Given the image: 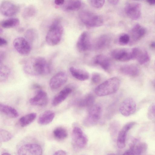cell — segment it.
<instances>
[{
  "label": "cell",
  "instance_id": "4316f807",
  "mask_svg": "<svg viewBox=\"0 0 155 155\" xmlns=\"http://www.w3.org/2000/svg\"><path fill=\"white\" fill-rule=\"evenodd\" d=\"M0 111L3 114L11 118H16L19 116L18 112L15 108L2 103L0 104Z\"/></svg>",
  "mask_w": 155,
  "mask_h": 155
},
{
  "label": "cell",
  "instance_id": "30bf717a",
  "mask_svg": "<svg viewBox=\"0 0 155 155\" xmlns=\"http://www.w3.org/2000/svg\"><path fill=\"white\" fill-rule=\"evenodd\" d=\"M42 153L41 147L38 144L33 143L24 144L19 147L18 151V154L20 155H41Z\"/></svg>",
  "mask_w": 155,
  "mask_h": 155
},
{
  "label": "cell",
  "instance_id": "d6a6232c",
  "mask_svg": "<svg viewBox=\"0 0 155 155\" xmlns=\"http://www.w3.org/2000/svg\"><path fill=\"white\" fill-rule=\"evenodd\" d=\"M38 34L36 30L32 28L28 29L25 34V38L31 43L33 42L37 39Z\"/></svg>",
  "mask_w": 155,
  "mask_h": 155
},
{
  "label": "cell",
  "instance_id": "6da1fadb",
  "mask_svg": "<svg viewBox=\"0 0 155 155\" xmlns=\"http://www.w3.org/2000/svg\"><path fill=\"white\" fill-rule=\"evenodd\" d=\"M23 69L27 74L33 76H38L49 74L51 68L46 59L38 56L29 58L24 62Z\"/></svg>",
  "mask_w": 155,
  "mask_h": 155
},
{
  "label": "cell",
  "instance_id": "ab89813d",
  "mask_svg": "<svg viewBox=\"0 0 155 155\" xmlns=\"http://www.w3.org/2000/svg\"><path fill=\"white\" fill-rule=\"evenodd\" d=\"M67 153L65 151L62 150H59L56 151L53 154V155H67Z\"/></svg>",
  "mask_w": 155,
  "mask_h": 155
},
{
  "label": "cell",
  "instance_id": "52a82bcc",
  "mask_svg": "<svg viewBox=\"0 0 155 155\" xmlns=\"http://www.w3.org/2000/svg\"><path fill=\"white\" fill-rule=\"evenodd\" d=\"M147 145L145 142H140L137 139H133L130 144L129 148L124 155H140L144 154L147 149Z\"/></svg>",
  "mask_w": 155,
  "mask_h": 155
},
{
  "label": "cell",
  "instance_id": "60d3db41",
  "mask_svg": "<svg viewBox=\"0 0 155 155\" xmlns=\"http://www.w3.org/2000/svg\"><path fill=\"white\" fill-rule=\"evenodd\" d=\"M7 41L3 38L1 37L0 39V46H3L7 45Z\"/></svg>",
  "mask_w": 155,
  "mask_h": 155
},
{
  "label": "cell",
  "instance_id": "b9f144b4",
  "mask_svg": "<svg viewBox=\"0 0 155 155\" xmlns=\"http://www.w3.org/2000/svg\"><path fill=\"white\" fill-rule=\"evenodd\" d=\"M55 4L58 5H63L64 2L65 0H54Z\"/></svg>",
  "mask_w": 155,
  "mask_h": 155
},
{
  "label": "cell",
  "instance_id": "f546056e",
  "mask_svg": "<svg viewBox=\"0 0 155 155\" xmlns=\"http://www.w3.org/2000/svg\"><path fill=\"white\" fill-rule=\"evenodd\" d=\"M53 134L55 138L59 140L65 139L68 136L66 130L62 127H58L55 128L53 131Z\"/></svg>",
  "mask_w": 155,
  "mask_h": 155
},
{
  "label": "cell",
  "instance_id": "d590c367",
  "mask_svg": "<svg viewBox=\"0 0 155 155\" xmlns=\"http://www.w3.org/2000/svg\"><path fill=\"white\" fill-rule=\"evenodd\" d=\"M130 36L127 34H123L119 37L118 39L119 43L121 45H125L130 42Z\"/></svg>",
  "mask_w": 155,
  "mask_h": 155
},
{
  "label": "cell",
  "instance_id": "4fadbf2b",
  "mask_svg": "<svg viewBox=\"0 0 155 155\" xmlns=\"http://www.w3.org/2000/svg\"><path fill=\"white\" fill-rule=\"evenodd\" d=\"M141 5L137 2L127 3L125 7L124 11L127 16L133 20H137L140 17L141 12Z\"/></svg>",
  "mask_w": 155,
  "mask_h": 155
},
{
  "label": "cell",
  "instance_id": "1f68e13d",
  "mask_svg": "<svg viewBox=\"0 0 155 155\" xmlns=\"http://www.w3.org/2000/svg\"><path fill=\"white\" fill-rule=\"evenodd\" d=\"M36 12V9L34 6H28L23 10L22 14V16L24 19H28L35 15Z\"/></svg>",
  "mask_w": 155,
  "mask_h": 155
},
{
  "label": "cell",
  "instance_id": "d4e9b609",
  "mask_svg": "<svg viewBox=\"0 0 155 155\" xmlns=\"http://www.w3.org/2000/svg\"><path fill=\"white\" fill-rule=\"evenodd\" d=\"M55 116V113L52 111L46 110L39 116L38 120V123L41 125L48 124L52 121Z\"/></svg>",
  "mask_w": 155,
  "mask_h": 155
},
{
  "label": "cell",
  "instance_id": "c3c4849f",
  "mask_svg": "<svg viewBox=\"0 0 155 155\" xmlns=\"http://www.w3.org/2000/svg\"></svg>",
  "mask_w": 155,
  "mask_h": 155
},
{
  "label": "cell",
  "instance_id": "ba28073f",
  "mask_svg": "<svg viewBox=\"0 0 155 155\" xmlns=\"http://www.w3.org/2000/svg\"><path fill=\"white\" fill-rule=\"evenodd\" d=\"M13 43L15 50L20 54L26 56L30 53L31 50L30 43L25 38L17 37L14 39Z\"/></svg>",
  "mask_w": 155,
  "mask_h": 155
},
{
  "label": "cell",
  "instance_id": "e0dca14e",
  "mask_svg": "<svg viewBox=\"0 0 155 155\" xmlns=\"http://www.w3.org/2000/svg\"><path fill=\"white\" fill-rule=\"evenodd\" d=\"M19 10L18 6L8 1H4L1 4V13L5 16H13L17 13Z\"/></svg>",
  "mask_w": 155,
  "mask_h": 155
},
{
  "label": "cell",
  "instance_id": "4dcf8cb0",
  "mask_svg": "<svg viewBox=\"0 0 155 155\" xmlns=\"http://www.w3.org/2000/svg\"><path fill=\"white\" fill-rule=\"evenodd\" d=\"M19 23V20L18 18H10L2 21L1 23V25L4 28H10L18 26Z\"/></svg>",
  "mask_w": 155,
  "mask_h": 155
},
{
  "label": "cell",
  "instance_id": "7c38bea8",
  "mask_svg": "<svg viewBox=\"0 0 155 155\" xmlns=\"http://www.w3.org/2000/svg\"><path fill=\"white\" fill-rule=\"evenodd\" d=\"M92 45L89 34L87 31H83L79 36L77 42L78 50L80 52H85L90 49Z\"/></svg>",
  "mask_w": 155,
  "mask_h": 155
},
{
  "label": "cell",
  "instance_id": "7a4b0ae2",
  "mask_svg": "<svg viewBox=\"0 0 155 155\" xmlns=\"http://www.w3.org/2000/svg\"><path fill=\"white\" fill-rule=\"evenodd\" d=\"M120 84L119 79L116 77L110 78L98 85L94 90L95 94L99 96H104L115 93Z\"/></svg>",
  "mask_w": 155,
  "mask_h": 155
},
{
  "label": "cell",
  "instance_id": "83f0119b",
  "mask_svg": "<svg viewBox=\"0 0 155 155\" xmlns=\"http://www.w3.org/2000/svg\"><path fill=\"white\" fill-rule=\"evenodd\" d=\"M63 5V8L65 11H76L81 8L82 2L81 0H67Z\"/></svg>",
  "mask_w": 155,
  "mask_h": 155
},
{
  "label": "cell",
  "instance_id": "cb8c5ba5",
  "mask_svg": "<svg viewBox=\"0 0 155 155\" xmlns=\"http://www.w3.org/2000/svg\"><path fill=\"white\" fill-rule=\"evenodd\" d=\"M135 59H136L140 64H143L148 62L150 57L148 52L145 50L139 48H134Z\"/></svg>",
  "mask_w": 155,
  "mask_h": 155
},
{
  "label": "cell",
  "instance_id": "5b68a950",
  "mask_svg": "<svg viewBox=\"0 0 155 155\" xmlns=\"http://www.w3.org/2000/svg\"><path fill=\"white\" fill-rule=\"evenodd\" d=\"M79 16L82 22L89 27H98L103 24V19L100 16L89 11L80 12Z\"/></svg>",
  "mask_w": 155,
  "mask_h": 155
},
{
  "label": "cell",
  "instance_id": "277c9868",
  "mask_svg": "<svg viewBox=\"0 0 155 155\" xmlns=\"http://www.w3.org/2000/svg\"><path fill=\"white\" fill-rule=\"evenodd\" d=\"M102 113V107L101 104L97 103L90 107L87 114L83 122L84 125L91 127L96 125L99 121Z\"/></svg>",
  "mask_w": 155,
  "mask_h": 155
},
{
  "label": "cell",
  "instance_id": "9c48e42d",
  "mask_svg": "<svg viewBox=\"0 0 155 155\" xmlns=\"http://www.w3.org/2000/svg\"><path fill=\"white\" fill-rule=\"evenodd\" d=\"M136 108V104L134 99L128 97L124 99L121 104L119 111L123 116L128 117L135 112Z\"/></svg>",
  "mask_w": 155,
  "mask_h": 155
},
{
  "label": "cell",
  "instance_id": "7bdbcfd3",
  "mask_svg": "<svg viewBox=\"0 0 155 155\" xmlns=\"http://www.w3.org/2000/svg\"><path fill=\"white\" fill-rule=\"evenodd\" d=\"M108 2L111 4L116 5L118 4L119 0H107Z\"/></svg>",
  "mask_w": 155,
  "mask_h": 155
},
{
  "label": "cell",
  "instance_id": "44dd1931",
  "mask_svg": "<svg viewBox=\"0 0 155 155\" xmlns=\"http://www.w3.org/2000/svg\"><path fill=\"white\" fill-rule=\"evenodd\" d=\"M120 72L126 75L136 77L139 75L140 73L139 68L133 64H127L121 66L119 68Z\"/></svg>",
  "mask_w": 155,
  "mask_h": 155
},
{
  "label": "cell",
  "instance_id": "3957f363",
  "mask_svg": "<svg viewBox=\"0 0 155 155\" xmlns=\"http://www.w3.org/2000/svg\"><path fill=\"white\" fill-rule=\"evenodd\" d=\"M63 33V28L58 20H55L50 26L45 37L48 44L54 46L61 41Z\"/></svg>",
  "mask_w": 155,
  "mask_h": 155
},
{
  "label": "cell",
  "instance_id": "ffe728a7",
  "mask_svg": "<svg viewBox=\"0 0 155 155\" xmlns=\"http://www.w3.org/2000/svg\"><path fill=\"white\" fill-rule=\"evenodd\" d=\"M111 41V38L110 35L104 34L97 38L95 40L93 45L95 49L101 50L108 47Z\"/></svg>",
  "mask_w": 155,
  "mask_h": 155
},
{
  "label": "cell",
  "instance_id": "7402d4cb",
  "mask_svg": "<svg viewBox=\"0 0 155 155\" xmlns=\"http://www.w3.org/2000/svg\"><path fill=\"white\" fill-rule=\"evenodd\" d=\"M72 90L67 87L63 89L56 94L52 99L51 104L53 106H56L64 101L71 93Z\"/></svg>",
  "mask_w": 155,
  "mask_h": 155
},
{
  "label": "cell",
  "instance_id": "f6af8a7d",
  "mask_svg": "<svg viewBox=\"0 0 155 155\" xmlns=\"http://www.w3.org/2000/svg\"><path fill=\"white\" fill-rule=\"evenodd\" d=\"M146 1L150 5H155V0H146Z\"/></svg>",
  "mask_w": 155,
  "mask_h": 155
},
{
  "label": "cell",
  "instance_id": "74e56055",
  "mask_svg": "<svg viewBox=\"0 0 155 155\" xmlns=\"http://www.w3.org/2000/svg\"><path fill=\"white\" fill-rule=\"evenodd\" d=\"M148 115L150 119L155 120V104L152 105L149 108Z\"/></svg>",
  "mask_w": 155,
  "mask_h": 155
},
{
  "label": "cell",
  "instance_id": "484cf974",
  "mask_svg": "<svg viewBox=\"0 0 155 155\" xmlns=\"http://www.w3.org/2000/svg\"><path fill=\"white\" fill-rule=\"evenodd\" d=\"M95 101L94 95L89 94L79 99L77 102V104L81 107H90L94 105Z\"/></svg>",
  "mask_w": 155,
  "mask_h": 155
},
{
  "label": "cell",
  "instance_id": "f1b7e54d",
  "mask_svg": "<svg viewBox=\"0 0 155 155\" xmlns=\"http://www.w3.org/2000/svg\"><path fill=\"white\" fill-rule=\"evenodd\" d=\"M36 116L37 114L35 113L26 114L20 118L19 121V124L22 127L27 126L35 120Z\"/></svg>",
  "mask_w": 155,
  "mask_h": 155
},
{
  "label": "cell",
  "instance_id": "7dc6e473",
  "mask_svg": "<svg viewBox=\"0 0 155 155\" xmlns=\"http://www.w3.org/2000/svg\"><path fill=\"white\" fill-rule=\"evenodd\" d=\"M2 155H10L11 154L8 152H3L2 154Z\"/></svg>",
  "mask_w": 155,
  "mask_h": 155
},
{
  "label": "cell",
  "instance_id": "8fae6325",
  "mask_svg": "<svg viewBox=\"0 0 155 155\" xmlns=\"http://www.w3.org/2000/svg\"><path fill=\"white\" fill-rule=\"evenodd\" d=\"M112 57L117 61L125 62L133 59L132 49L117 48L111 52Z\"/></svg>",
  "mask_w": 155,
  "mask_h": 155
},
{
  "label": "cell",
  "instance_id": "f35d334b",
  "mask_svg": "<svg viewBox=\"0 0 155 155\" xmlns=\"http://www.w3.org/2000/svg\"><path fill=\"white\" fill-rule=\"evenodd\" d=\"M105 0H91L92 5L94 8H99L104 5Z\"/></svg>",
  "mask_w": 155,
  "mask_h": 155
},
{
  "label": "cell",
  "instance_id": "d6986e66",
  "mask_svg": "<svg viewBox=\"0 0 155 155\" xmlns=\"http://www.w3.org/2000/svg\"><path fill=\"white\" fill-rule=\"evenodd\" d=\"M93 62L99 66L104 70L109 72L111 68L112 63L110 59L107 56L102 54L96 55L93 59Z\"/></svg>",
  "mask_w": 155,
  "mask_h": 155
},
{
  "label": "cell",
  "instance_id": "bcb514c9",
  "mask_svg": "<svg viewBox=\"0 0 155 155\" xmlns=\"http://www.w3.org/2000/svg\"><path fill=\"white\" fill-rule=\"evenodd\" d=\"M150 47L154 49H155V41L151 42L150 44Z\"/></svg>",
  "mask_w": 155,
  "mask_h": 155
},
{
  "label": "cell",
  "instance_id": "ac0fdd59",
  "mask_svg": "<svg viewBox=\"0 0 155 155\" xmlns=\"http://www.w3.org/2000/svg\"><path fill=\"white\" fill-rule=\"evenodd\" d=\"M146 32L144 27L138 24L135 25L130 31V43L133 44L140 40L145 35Z\"/></svg>",
  "mask_w": 155,
  "mask_h": 155
},
{
  "label": "cell",
  "instance_id": "8992f818",
  "mask_svg": "<svg viewBox=\"0 0 155 155\" xmlns=\"http://www.w3.org/2000/svg\"><path fill=\"white\" fill-rule=\"evenodd\" d=\"M72 139L73 146L78 149L84 148L88 142V139L82 129L79 127H74L72 132Z\"/></svg>",
  "mask_w": 155,
  "mask_h": 155
},
{
  "label": "cell",
  "instance_id": "5bb4252c",
  "mask_svg": "<svg viewBox=\"0 0 155 155\" xmlns=\"http://www.w3.org/2000/svg\"><path fill=\"white\" fill-rule=\"evenodd\" d=\"M67 80L66 73L63 71H60L51 78L49 83L50 88L53 90L57 89L64 84Z\"/></svg>",
  "mask_w": 155,
  "mask_h": 155
},
{
  "label": "cell",
  "instance_id": "2e32d148",
  "mask_svg": "<svg viewBox=\"0 0 155 155\" xmlns=\"http://www.w3.org/2000/svg\"><path fill=\"white\" fill-rule=\"evenodd\" d=\"M30 104L33 106L41 107L45 106L48 103V98L47 93L44 91L38 90L33 97L29 101Z\"/></svg>",
  "mask_w": 155,
  "mask_h": 155
},
{
  "label": "cell",
  "instance_id": "603a6c76",
  "mask_svg": "<svg viewBox=\"0 0 155 155\" xmlns=\"http://www.w3.org/2000/svg\"><path fill=\"white\" fill-rule=\"evenodd\" d=\"M69 71L71 75L79 80L84 81L89 78V73L84 70L71 67L69 68Z\"/></svg>",
  "mask_w": 155,
  "mask_h": 155
},
{
  "label": "cell",
  "instance_id": "ee69618b",
  "mask_svg": "<svg viewBox=\"0 0 155 155\" xmlns=\"http://www.w3.org/2000/svg\"><path fill=\"white\" fill-rule=\"evenodd\" d=\"M32 87L34 89H38V90H39L41 89V87L38 84H35L33 85Z\"/></svg>",
  "mask_w": 155,
  "mask_h": 155
},
{
  "label": "cell",
  "instance_id": "e575fe53",
  "mask_svg": "<svg viewBox=\"0 0 155 155\" xmlns=\"http://www.w3.org/2000/svg\"><path fill=\"white\" fill-rule=\"evenodd\" d=\"M12 134L9 131L3 129L0 130V140L3 142H7L13 137Z\"/></svg>",
  "mask_w": 155,
  "mask_h": 155
},
{
  "label": "cell",
  "instance_id": "8d00e7d4",
  "mask_svg": "<svg viewBox=\"0 0 155 155\" xmlns=\"http://www.w3.org/2000/svg\"><path fill=\"white\" fill-rule=\"evenodd\" d=\"M91 79L94 83L97 84L101 81L102 76L98 72H94L92 74Z\"/></svg>",
  "mask_w": 155,
  "mask_h": 155
},
{
  "label": "cell",
  "instance_id": "681fc988",
  "mask_svg": "<svg viewBox=\"0 0 155 155\" xmlns=\"http://www.w3.org/2000/svg\"><path fill=\"white\" fill-rule=\"evenodd\" d=\"M154 86H155V85H154Z\"/></svg>",
  "mask_w": 155,
  "mask_h": 155
},
{
  "label": "cell",
  "instance_id": "836d02e7",
  "mask_svg": "<svg viewBox=\"0 0 155 155\" xmlns=\"http://www.w3.org/2000/svg\"><path fill=\"white\" fill-rule=\"evenodd\" d=\"M10 73V70L7 66L1 65L0 66V81L4 82L8 78Z\"/></svg>",
  "mask_w": 155,
  "mask_h": 155
},
{
  "label": "cell",
  "instance_id": "9a60e30c",
  "mask_svg": "<svg viewBox=\"0 0 155 155\" xmlns=\"http://www.w3.org/2000/svg\"><path fill=\"white\" fill-rule=\"evenodd\" d=\"M136 124L135 122H129L125 124L120 130L117 140V145L118 148L122 149L125 147L127 133Z\"/></svg>",
  "mask_w": 155,
  "mask_h": 155
}]
</instances>
